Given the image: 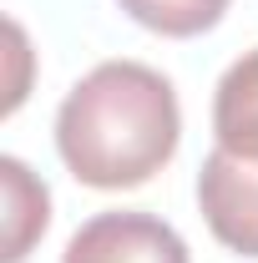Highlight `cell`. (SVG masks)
Listing matches in <instances>:
<instances>
[{
	"mask_svg": "<svg viewBox=\"0 0 258 263\" xmlns=\"http://www.w3.org/2000/svg\"><path fill=\"white\" fill-rule=\"evenodd\" d=\"M0 182H5V253L0 258L21 263L26 248L46 233V218H51L46 213V187L15 157H0Z\"/></svg>",
	"mask_w": 258,
	"mask_h": 263,
	"instance_id": "cell-5",
	"label": "cell"
},
{
	"mask_svg": "<svg viewBox=\"0 0 258 263\" xmlns=\"http://www.w3.org/2000/svg\"><path fill=\"white\" fill-rule=\"evenodd\" d=\"M117 5L157 35H202L228 10V0H117Z\"/></svg>",
	"mask_w": 258,
	"mask_h": 263,
	"instance_id": "cell-6",
	"label": "cell"
},
{
	"mask_svg": "<svg viewBox=\"0 0 258 263\" xmlns=\"http://www.w3.org/2000/svg\"><path fill=\"white\" fill-rule=\"evenodd\" d=\"M213 132H218V147L258 157V51H248L243 61H233L228 76L218 81Z\"/></svg>",
	"mask_w": 258,
	"mask_h": 263,
	"instance_id": "cell-4",
	"label": "cell"
},
{
	"mask_svg": "<svg viewBox=\"0 0 258 263\" xmlns=\"http://www.w3.org/2000/svg\"><path fill=\"white\" fill-rule=\"evenodd\" d=\"M61 263H188V243L152 213H97L76 228Z\"/></svg>",
	"mask_w": 258,
	"mask_h": 263,
	"instance_id": "cell-3",
	"label": "cell"
},
{
	"mask_svg": "<svg viewBox=\"0 0 258 263\" xmlns=\"http://www.w3.org/2000/svg\"><path fill=\"white\" fill-rule=\"evenodd\" d=\"M197 208L223 248L258 258V157L213 147L197 172Z\"/></svg>",
	"mask_w": 258,
	"mask_h": 263,
	"instance_id": "cell-2",
	"label": "cell"
},
{
	"mask_svg": "<svg viewBox=\"0 0 258 263\" xmlns=\"http://www.w3.org/2000/svg\"><path fill=\"white\" fill-rule=\"evenodd\" d=\"M182 111L172 81L142 61H101L61 101L56 147L86 187H142L172 162Z\"/></svg>",
	"mask_w": 258,
	"mask_h": 263,
	"instance_id": "cell-1",
	"label": "cell"
}]
</instances>
